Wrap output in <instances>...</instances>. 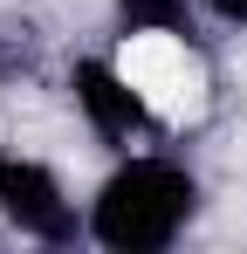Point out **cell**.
<instances>
[{"mask_svg": "<svg viewBox=\"0 0 247 254\" xmlns=\"http://www.w3.org/2000/svg\"><path fill=\"white\" fill-rule=\"evenodd\" d=\"M199 199L206 186L179 151H158V144L117 151L89 192V241L110 254H165L192 234Z\"/></svg>", "mask_w": 247, "mask_h": 254, "instance_id": "6da1fadb", "label": "cell"}, {"mask_svg": "<svg viewBox=\"0 0 247 254\" xmlns=\"http://www.w3.org/2000/svg\"><path fill=\"white\" fill-rule=\"evenodd\" d=\"M124 76L144 89L151 117L165 130H199L213 96H220V76H213V55H206L199 28H124L117 48Z\"/></svg>", "mask_w": 247, "mask_h": 254, "instance_id": "7a4b0ae2", "label": "cell"}, {"mask_svg": "<svg viewBox=\"0 0 247 254\" xmlns=\"http://www.w3.org/2000/svg\"><path fill=\"white\" fill-rule=\"evenodd\" d=\"M0 227L35 248H76V241H89V199H76L69 179L41 151L7 144L0 151Z\"/></svg>", "mask_w": 247, "mask_h": 254, "instance_id": "3957f363", "label": "cell"}, {"mask_svg": "<svg viewBox=\"0 0 247 254\" xmlns=\"http://www.w3.org/2000/svg\"><path fill=\"white\" fill-rule=\"evenodd\" d=\"M69 110H76L82 137L96 144V151H137V144H158L165 124L151 117V103H144V89L124 76V62L103 48V55H76L69 62Z\"/></svg>", "mask_w": 247, "mask_h": 254, "instance_id": "277c9868", "label": "cell"}, {"mask_svg": "<svg viewBox=\"0 0 247 254\" xmlns=\"http://www.w3.org/2000/svg\"><path fill=\"white\" fill-rule=\"evenodd\" d=\"M199 14L213 21V28H234V35H247V0H199Z\"/></svg>", "mask_w": 247, "mask_h": 254, "instance_id": "5b68a950", "label": "cell"}]
</instances>
